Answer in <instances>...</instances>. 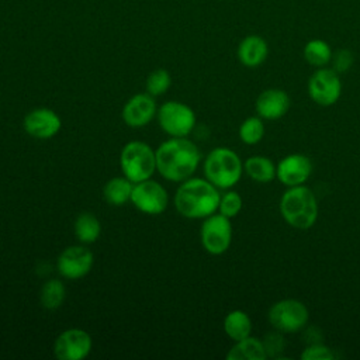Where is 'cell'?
I'll return each instance as SVG.
<instances>
[{
  "label": "cell",
  "mask_w": 360,
  "mask_h": 360,
  "mask_svg": "<svg viewBox=\"0 0 360 360\" xmlns=\"http://www.w3.org/2000/svg\"><path fill=\"white\" fill-rule=\"evenodd\" d=\"M262 342H263L264 352H266L267 357L278 359L280 354L283 353V350L285 349V339L283 336V332L276 330V329L266 333L264 338L262 339Z\"/></svg>",
  "instance_id": "obj_27"
},
{
  "label": "cell",
  "mask_w": 360,
  "mask_h": 360,
  "mask_svg": "<svg viewBox=\"0 0 360 360\" xmlns=\"http://www.w3.org/2000/svg\"><path fill=\"white\" fill-rule=\"evenodd\" d=\"M219 191L211 181L204 179H188L176 191L174 205L177 211L191 219L212 215L219 205Z\"/></svg>",
  "instance_id": "obj_2"
},
{
  "label": "cell",
  "mask_w": 360,
  "mask_h": 360,
  "mask_svg": "<svg viewBox=\"0 0 360 360\" xmlns=\"http://www.w3.org/2000/svg\"><path fill=\"white\" fill-rule=\"evenodd\" d=\"M243 165L240 158L228 148L212 149L204 162V174L218 188L233 187L242 176Z\"/></svg>",
  "instance_id": "obj_4"
},
{
  "label": "cell",
  "mask_w": 360,
  "mask_h": 360,
  "mask_svg": "<svg viewBox=\"0 0 360 360\" xmlns=\"http://www.w3.org/2000/svg\"><path fill=\"white\" fill-rule=\"evenodd\" d=\"M332 49L329 44L323 39L315 38L309 39L302 49V56L305 62L314 68H325L330 63L332 59Z\"/></svg>",
  "instance_id": "obj_21"
},
{
  "label": "cell",
  "mask_w": 360,
  "mask_h": 360,
  "mask_svg": "<svg viewBox=\"0 0 360 360\" xmlns=\"http://www.w3.org/2000/svg\"><path fill=\"white\" fill-rule=\"evenodd\" d=\"M160 128L173 136H186L195 125L194 111L179 101H167L158 111Z\"/></svg>",
  "instance_id": "obj_9"
},
{
  "label": "cell",
  "mask_w": 360,
  "mask_h": 360,
  "mask_svg": "<svg viewBox=\"0 0 360 360\" xmlns=\"http://www.w3.org/2000/svg\"><path fill=\"white\" fill-rule=\"evenodd\" d=\"M308 94L311 100L322 107H330L340 98L342 82L339 73L332 68H318L308 79Z\"/></svg>",
  "instance_id": "obj_7"
},
{
  "label": "cell",
  "mask_w": 360,
  "mask_h": 360,
  "mask_svg": "<svg viewBox=\"0 0 360 360\" xmlns=\"http://www.w3.org/2000/svg\"><path fill=\"white\" fill-rule=\"evenodd\" d=\"M100 222L93 214L83 212L76 218L75 233L80 242L91 243L97 240V238L100 236Z\"/></svg>",
  "instance_id": "obj_23"
},
{
  "label": "cell",
  "mask_w": 360,
  "mask_h": 360,
  "mask_svg": "<svg viewBox=\"0 0 360 360\" xmlns=\"http://www.w3.org/2000/svg\"><path fill=\"white\" fill-rule=\"evenodd\" d=\"M156 155V169L170 181L187 180L200 163V150L184 136H174L163 142Z\"/></svg>",
  "instance_id": "obj_1"
},
{
  "label": "cell",
  "mask_w": 360,
  "mask_h": 360,
  "mask_svg": "<svg viewBox=\"0 0 360 360\" xmlns=\"http://www.w3.org/2000/svg\"><path fill=\"white\" fill-rule=\"evenodd\" d=\"M236 56L243 66L257 68L269 56V44L260 35H256V34L246 35L238 45Z\"/></svg>",
  "instance_id": "obj_17"
},
{
  "label": "cell",
  "mask_w": 360,
  "mask_h": 360,
  "mask_svg": "<svg viewBox=\"0 0 360 360\" xmlns=\"http://www.w3.org/2000/svg\"><path fill=\"white\" fill-rule=\"evenodd\" d=\"M232 242V225L228 217L212 214L201 225V243L211 255H222Z\"/></svg>",
  "instance_id": "obj_8"
},
{
  "label": "cell",
  "mask_w": 360,
  "mask_h": 360,
  "mask_svg": "<svg viewBox=\"0 0 360 360\" xmlns=\"http://www.w3.org/2000/svg\"><path fill=\"white\" fill-rule=\"evenodd\" d=\"M353 62H354V58H353L352 51H349V49L342 48V49L332 53L330 65H332V69L335 72H338L339 75L347 72L352 68Z\"/></svg>",
  "instance_id": "obj_30"
},
{
  "label": "cell",
  "mask_w": 360,
  "mask_h": 360,
  "mask_svg": "<svg viewBox=\"0 0 360 360\" xmlns=\"http://www.w3.org/2000/svg\"><path fill=\"white\" fill-rule=\"evenodd\" d=\"M91 350V338L82 329H68L62 332L53 345L55 356L59 360H80Z\"/></svg>",
  "instance_id": "obj_11"
},
{
  "label": "cell",
  "mask_w": 360,
  "mask_h": 360,
  "mask_svg": "<svg viewBox=\"0 0 360 360\" xmlns=\"http://www.w3.org/2000/svg\"><path fill=\"white\" fill-rule=\"evenodd\" d=\"M132 181L127 177H114L104 186V198L112 205H122L131 200Z\"/></svg>",
  "instance_id": "obj_22"
},
{
  "label": "cell",
  "mask_w": 360,
  "mask_h": 360,
  "mask_svg": "<svg viewBox=\"0 0 360 360\" xmlns=\"http://www.w3.org/2000/svg\"><path fill=\"white\" fill-rule=\"evenodd\" d=\"M62 127L60 118L49 108H37L24 118V129L28 135L38 139L52 138Z\"/></svg>",
  "instance_id": "obj_15"
},
{
  "label": "cell",
  "mask_w": 360,
  "mask_h": 360,
  "mask_svg": "<svg viewBox=\"0 0 360 360\" xmlns=\"http://www.w3.org/2000/svg\"><path fill=\"white\" fill-rule=\"evenodd\" d=\"M283 219L295 229H309L318 219V201L315 193L305 184L287 187L280 198Z\"/></svg>",
  "instance_id": "obj_3"
},
{
  "label": "cell",
  "mask_w": 360,
  "mask_h": 360,
  "mask_svg": "<svg viewBox=\"0 0 360 360\" xmlns=\"http://www.w3.org/2000/svg\"><path fill=\"white\" fill-rule=\"evenodd\" d=\"M172 79L167 70L156 69L146 79V90L150 96H160L170 87Z\"/></svg>",
  "instance_id": "obj_26"
},
{
  "label": "cell",
  "mask_w": 360,
  "mask_h": 360,
  "mask_svg": "<svg viewBox=\"0 0 360 360\" xmlns=\"http://www.w3.org/2000/svg\"><path fill=\"white\" fill-rule=\"evenodd\" d=\"M291 107L290 96L281 90V89H266L263 90L256 101H255V110L257 115L263 120H278L284 117Z\"/></svg>",
  "instance_id": "obj_14"
},
{
  "label": "cell",
  "mask_w": 360,
  "mask_h": 360,
  "mask_svg": "<svg viewBox=\"0 0 360 360\" xmlns=\"http://www.w3.org/2000/svg\"><path fill=\"white\" fill-rule=\"evenodd\" d=\"M218 210L219 214L228 217L229 219L236 217L242 210V197L236 191H226L224 195H221Z\"/></svg>",
  "instance_id": "obj_28"
},
{
  "label": "cell",
  "mask_w": 360,
  "mask_h": 360,
  "mask_svg": "<svg viewBox=\"0 0 360 360\" xmlns=\"http://www.w3.org/2000/svg\"><path fill=\"white\" fill-rule=\"evenodd\" d=\"M167 193L158 181L143 180L136 183L132 188L131 201L132 204L145 214H160L167 207Z\"/></svg>",
  "instance_id": "obj_10"
},
{
  "label": "cell",
  "mask_w": 360,
  "mask_h": 360,
  "mask_svg": "<svg viewBox=\"0 0 360 360\" xmlns=\"http://www.w3.org/2000/svg\"><path fill=\"white\" fill-rule=\"evenodd\" d=\"M65 298V285L53 278L46 281L41 290V302L46 309H56Z\"/></svg>",
  "instance_id": "obj_25"
},
{
  "label": "cell",
  "mask_w": 360,
  "mask_h": 360,
  "mask_svg": "<svg viewBox=\"0 0 360 360\" xmlns=\"http://www.w3.org/2000/svg\"><path fill=\"white\" fill-rule=\"evenodd\" d=\"M156 112V105L152 96L148 94H136L127 101L122 108V118L127 125L139 128L150 122Z\"/></svg>",
  "instance_id": "obj_16"
},
{
  "label": "cell",
  "mask_w": 360,
  "mask_h": 360,
  "mask_svg": "<svg viewBox=\"0 0 360 360\" xmlns=\"http://www.w3.org/2000/svg\"><path fill=\"white\" fill-rule=\"evenodd\" d=\"M93 266V253L84 246H69L58 257V270L66 278H80Z\"/></svg>",
  "instance_id": "obj_13"
},
{
  "label": "cell",
  "mask_w": 360,
  "mask_h": 360,
  "mask_svg": "<svg viewBox=\"0 0 360 360\" xmlns=\"http://www.w3.org/2000/svg\"><path fill=\"white\" fill-rule=\"evenodd\" d=\"M264 136V124L263 118L249 117L239 127V138L246 145H256Z\"/></svg>",
  "instance_id": "obj_24"
},
{
  "label": "cell",
  "mask_w": 360,
  "mask_h": 360,
  "mask_svg": "<svg viewBox=\"0 0 360 360\" xmlns=\"http://www.w3.org/2000/svg\"><path fill=\"white\" fill-rule=\"evenodd\" d=\"M224 330L233 342L242 340L252 333L250 316L242 309L231 311L224 319Z\"/></svg>",
  "instance_id": "obj_20"
},
{
  "label": "cell",
  "mask_w": 360,
  "mask_h": 360,
  "mask_svg": "<svg viewBox=\"0 0 360 360\" xmlns=\"http://www.w3.org/2000/svg\"><path fill=\"white\" fill-rule=\"evenodd\" d=\"M243 170L257 183H270L276 179V165L267 156L255 155L248 158L243 163Z\"/></svg>",
  "instance_id": "obj_19"
},
{
  "label": "cell",
  "mask_w": 360,
  "mask_h": 360,
  "mask_svg": "<svg viewBox=\"0 0 360 360\" xmlns=\"http://www.w3.org/2000/svg\"><path fill=\"white\" fill-rule=\"evenodd\" d=\"M228 360H264L267 359L263 342L253 336H248L235 345L226 353Z\"/></svg>",
  "instance_id": "obj_18"
},
{
  "label": "cell",
  "mask_w": 360,
  "mask_h": 360,
  "mask_svg": "<svg viewBox=\"0 0 360 360\" xmlns=\"http://www.w3.org/2000/svg\"><path fill=\"white\" fill-rule=\"evenodd\" d=\"M309 312L307 305L295 298H284L274 302L267 314L273 329L283 333H295L307 326Z\"/></svg>",
  "instance_id": "obj_6"
},
{
  "label": "cell",
  "mask_w": 360,
  "mask_h": 360,
  "mask_svg": "<svg viewBox=\"0 0 360 360\" xmlns=\"http://www.w3.org/2000/svg\"><path fill=\"white\" fill-rule=\"evenodd\" d=\"M312 173V162L302 153H290L276 166V177L285 187L305 184Z\"/></svg>",
  "instance_id": "obj_12"
},
{
  "label": "cell",
  "mask_w": 360,
  "mask_h": 360,
  "mask_svg": "<svg viewBox=\"0 0 360 360\" xmlns=\"http://www.w3.org/2000/svg\"><path fill=\"white\" fill-rule=\"evenodd\" d=\"M121 169L128 180L139 183L148 180L156 169V155L152 148L141 141L128 142L121 152Z\"/></svg>",
  "instance_id": "obj_5"
},
{
  "label": "cell",
  "mask_w": 360,
  "mask_h": 360,
  "mask_svg": "<svg viewBox=\"0 0 360 360\" xmlns=\"http://www.w3.org/2000/svg\"><path fill=\"white\" fill-rule=\"evenodd\" d=\"M335 357L336 354L333 353V350L322 342L307 345V347L301 353L302 360H333Z\"/></svg>",
  "instance_id": "obj_29"
}]
</instances>
